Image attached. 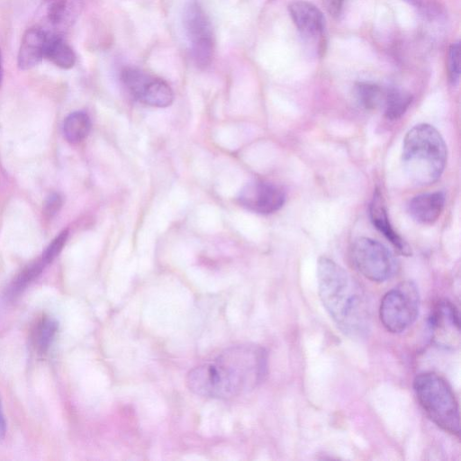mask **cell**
<instances>
[{"label":"cell","instance_id":"6da1fadb","mask_svg":"<svg viewBox=\"0 0 461 461\" xmlns=\"http://www.w3.org/2000/svg\"><path fill=\"white\" fill-rule=\"evenodd\" d=\"M267 371L266 350L255 344H240L191 369L185 384L196 395L228 400L254 390Z\"/></svg>","mask_w":461,"mask_h":461},{"label":"cell","instance_id":"7a4b0ae2","mask_svg":"<svg viewBox=\"0 0 461 461\" xmlns=\"http://www.w3.org/2000/svg\"><path fill=\"white\" fill-rule=\"evenodd\" d=\"M321 301L338 328L352 339L367 335L371 313L359 284L332 259L321 257L317 267Z\"/></svg>","mask_w":461,"mask_h":461},{"label":"cell","instance_id":"3957f363","mask_svg":"<svg viewBox=\"0 0 461 461\" xmlns=\"http://www.w3.org/2000/svg\"><path fill=\"white\" fill-rule=\"evenodd\" d=\"M447 156L445 141L432 125H415L405 135L402 162L412 183L427 185L436 182L444 171Z\"/></svg>","mask_w":461,"mask_h":461},{"label":"cell","instance_id":"277c9868","mask_svg":"<svg viewBox=\"0 0 461 461\" xmlns=\"http://www.w3.org/2000/svg\"><path fill=\"white\" fill-rule=\"evenodd\" d=\"M413 390L427 416L446 432L458 436L459 408L447 382L436 373L424 372L414 378Z\"/></svg>","mask_w":461,"mask_h":461},{"label":"cell","instance_id":"5b68a950","mask_svg":"<svg viewBox=\"0 0 461 461\" xmlns=\"http://www.w3.org/2000/svg\"><path fill=\"white\" fill-rule=\"evenodd\" d=\"M420 294L412 281H403L388 291L379 307V317L390 332L400 333L407 330L417 319Z\"/></svg>","mask_w":461,"mask_h":461},{"label":"cell","instance_id":"8992f818","mask_svg":"<svg viewBox=\"0 0 461 461\" xmlns=\"http://www.w3.org/2000/svg\"><path fill=\"white\" fill-rule=\"evenodd\" d=\"M350 258L355 268L373 282H384L397 271V262L388 249L369 238H358L354 241Z\"/></svg>","mask_w":461,"mask_h":461},{"label":"cell","instance_id":"52a82bcc","mask_svg":"<svg viewBox=\"0 0 461 461\" xmlns=\"http://www.w3.org/2000/svg\"><path fill=\"white\" fill-rule=\"evenodd\" d=\"M184 27L194 63L207 68L213 58L214 36L210 20L197 0H188L184 9Z\"/></svg>","mask_w":461,"mask_h":461},{"label":"cell","instance_id":"ba28073f","mask_svg":"<svg viewBox=\"0 0 461 461\" xmlns=\"http://www.w3.org/2000/svg\"><path fill=\"white\" fill-rule=\"evenodd\" d=\"M121 77L130 94L145 104L167 107L173 102V91L161 78L151 77L134 68H124Z\"/></svg>","mask_w":461,"mask_h":461},{"label":"cell","instance_id":"9c48e42d","mask_svg":"<svg viewBox=\"0 0 461 461\" xmlns=\"http://www.w3.org/2000/svg\"><path fill=\"white\" fill-rule=\"evenodd\" d=\"M239 201L242 206L253 212L270 214L283 206L285 194L279 186L258 180L247 184L241 189Z\"/></svg>","mask_w":461,"mask_h":461},{"label":"cell","instance_id":"30bf717a","mask_svg":"<svg viewBox=\"0 0 461 461\" xmlns=\"http://www.w3.org/2000/svg\"><path fill=\"white\" fill-rule=\"evenodd\" d=\"M429 325L432 338L438 345L449 348L459 343L458 312L452 303L440 301L431 312Z\"/></svg>","mask_w":461,"mask_h":461},{"label":"cell","instance_id":"8fae6325","mask_svg":"<svg viewBox=\"0 0 461 461\" xmlns=\"http://www.w3.org/2000/svg\"><path fill=\"white\" fill-rule=\"evenodd\" d=\"M288 9L294 23L303 36L313 40L322 35L325 19L314 5L299 0L293 2Z\"/></svg>","mask_w":461,"mask_h":461},{"label":"cell","instance_id":"7c38bea8","mask_svg":"<svg viewBox=\"0 0 461 461\" xmlns=\"http://www.w3.org/2000/svg\"><path fill=\"white\" fill-rule=\"evenodd\" d=\"M48 32L39 27L28 29L22 39L17 65L22 70H28L37 66L44 58Z\"/></svg>","mask_w":461,"mask_h":461},{"label":"cell","instance_id":"4fadbf2b","mask_svg":"<svg viewBox=\"0 0 461 461\" xmlns=\"http://www.w3.org/2000/svg\"><path fill=\"white\" fill-rule=\"evenodd\" d=\"M444 204V193H427L416 195L410 200L407 210L410 216L418 223L430 225L439 218Z\"/></svg>","mask_w":461,"mask_h":461},{"label":"cell","instance_id":"5bb4252c","mask_svg":"<svg viewBox=\"0 0 461 461\" xmlns=\"http://www.w3.org/2000/svg\"><path fill=\"white\" fill-rule=\"evenodd\" d=\"M369 212L374 226L391 242L398 252L405 256L411 255V250L409 245L393 230L389 221L382 194L378 190H375L374 194Z\"/></svg>","mask_w":461,"mask_h":461},{"label":"cell","instance_id":"9a60e30c","mask_svg":"<svg viewBox=\"0 0 461 461\" xmlns=\"http://www.w3.org/2000/svg\"><path fill=\"white\" fill-rule=\"evenodd\" d=\"M81 9V0H46L47 20L57 30L69 28L77 21Z\"/></svg>","mask_w":461,"mask_h":461},{"label":"cell","instance_id":"2e32d148","mask_svg":"<svg viewBox=\"0 0 461 461\" xmlns=\"http://www.w3.org/2000/svg\"><path fill=\"white\" fill-rule=\"evenodd\" d=\"M44 58L64 69L71 68L76 62V55L72 48L56 33L48 32Z\"/></svg>","mask_w":461,"mask_h":461},{"label":"cell","instance_id":"e0dca14e","mask_svg":"<svg viewBox=\"0 0 461 461\" xmlns=\"http://www.w3.org/2000/svg\"><path fill=\"white\" fill-rule=\"evenodd\" d=\"M90 129V118L82 111L71 113L66 117L63 124L64 136L70 143L82 141L88 135Z\"/></svg>","mask_w":461,"mask_h":461},{"label":"cell","instance_id":"ac0fdd59","mask_svg":"<svg viewBox=\"0 0 461 461\" xmlns=\"http://www.w3.org/2000/svg\"><path fill=\"white\" fill-rule=\"evenodd\" d=\"M353 93L358 105L366 110H374L383 104L385 95L379 86L368 82L357 83Z\"/></svg>","mask_w":461,"mask_h":461},{"label":"cell","instance_id":"d6986e66","mask_svg":"<svg viewBox=\"0 0 461 461\" xmlns=\"http://www.w3.org/2000/svg\"><path fill=\"white\" fill-rule=\"evenodd\" d=\"M411 94L401 89H390L385 92L384 99V116L389 120L399 119L411 103Z\"/></svg>","mask_w":461,"mask_h":461},{"label":"cell","instance_id":"ffe728a7","mask_svg":"<svg viewBox=\"0 0 461 461\" xmlns=\"http://www.w3.org/2000/svg\"><path fill=\"white\" fill-rule=\"evenodd\" d=\"M58 330V322L50 317L41 319L36 326L33 340L36 349L44 353L50 348Z\"/></svg>","mask_w":461,"mask_h":461},{"label":"cell","instance_id":"44dd1931","mask_svg":"<svg viewBox=\"0 0 461 461\" xmlns=\"http://www.w3.org/2000/svg\"><path fill=\"white\" fill-rule=\"evenodd\" d=\"M46 265L39 259L25 267L14 280L9 287L8 294L14 297L20 294L32 281H33L43 270Z\"/></svg>","mask_w":461,"mask_h":461},{"label":"cell","instance_id":"7402d4cb","mask_svg":"<svg viewBox=\"0 0 461 461\" xmlns=\"http://www.w3.org/2000/svg\"><path fill=\"white\" fill-rule=\"evenodd\" d=\"M447 74L449 81L456 84L460 76V43H453L447 53Z\"/></svg>","mask_w":461,"mask_h":461},{"label":"cell","instance_id":"603a6c76","mask_svg":"<svg viewBox=\"0 0 461 461\" xmlns=\"http://www.w3.org/2000/svg\"><path fill=\"white\" fill-rule=\"evenodd\" d=\"M68 235L67 230L61 231L46 248L41 258L45 265L51 263L59 254L67 241Z\"/></svg>","mask_w":461,"mask_h":461},{"label":"cell","instance_id":"cb8c5ba5","mask_svg":"<svg viewBox=\"0 0 461 461\" xmlns=\"http://www.w3.org/2000/svg\"><path fill=\"white\" fill-rule=\"evenodd\" d=\"M61 205L62 200L59 194H52L45 201L44 213L48 217H52L59 211Z\"/></svg>","mask_w":461,"mask_h":461},{"label":"cell","instance_id":"d4e9b609","mask_svg":"<svg viewBox=\"0 0 461 461\" xmlns=\"http://www.w3.org/2000/svg\"><path fill=\"white\" fill-rule=\"evenodd\" d=\"M6 430V423L3 414L2 404L0 400V441L4 438Z\"/></svg>","mask_w":461,"mask_h":461},{"label":"cell","instance_id":"484cf974","mask_svg":"<svg viewBox=\"0 0 461 461\" xmlns=\"http://www.w3.org/2000/svg\"><path fill=\"white\" fill-rule=\"evenodd\" d=\"M330 11L336 13L339 10L343 0H327Z\"/></svg>","mask_w":461,"mask_h":461},{"label":"cell","instance_id":"4316f807","mask_svg":"<svg viewBox=\"0 0 461 461\" xmlns=\"http://www.w3.org/2000/svg\"><path fill=\"white\" fill-rule=\"evenodd\" d=\"M407 3H409L410 5H412L414 6H419L421 3V0H403Z\"/></svg>","mask_w":461,"mask_h":461},{"label":"cell","instance_id":"83f0119b","mask_svg":"<svg viewBox=\"0 0 461 461\" xmlns=\"http://www.w3.org/2000/svg\"><path fill=\"white\" fill-rule=\"evenodd\" d=\"M2 79H3V68H2V59H1V55H0V86L2 83Z\"/></svg>","mask_w":461,"mask_h":461}]
</instances>
